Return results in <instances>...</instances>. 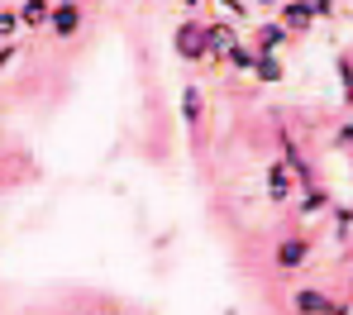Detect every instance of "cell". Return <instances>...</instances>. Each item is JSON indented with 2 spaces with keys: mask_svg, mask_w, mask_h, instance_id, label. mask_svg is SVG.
I'll return each mask as SVG.
<instances>
[{
  "mask_svg": "<svg viewBox=\"0 0 353 315\" xmlns=\"http://www.w3.org/2000/svg\"><path fill=\"white\" fill-rule=\"evenodd\" d=\"M292 315H353V306L334 301L325 287H296L292 292Z\"/></svg>",
  "mask_w": 353,
  "mask_h": 315,
  "instance_id": "6da1fadb",
  "label": "cell"
},
{
  "mask_svg": "<svg viewBox=\"0 0 353 315\" xmlns=\"http://www.w3.org/2000/svg\"><path fill=\"white\" fill-rule=\"evenodd\" d=\"M172 53L181 58V63H205V58H210V48H205V24H201V19H186V24H176Z\"/></svg>",
  "mask_w": 353,
  "mask_h": 315,
  "instance_id": "7a4b0ae2",
  "label": "cell"
},
{
  "mask_svg": "<svg viewBox=\"0 0 353 315\" xmlns=\"http://www.w3.org/2000/svg\"><path fill=\"white\" fill-rule=\"evenodd\" d=\"M296 172H292V163L287 158H272L268 163V177H263V191H268V201L272 205H287V201H296Z\"/></svg>",
  "mask_w": 353,
  "mask_h": 315,
  "instance_id": "3957f363",
  "label": "cell"
},
{
  "mask_svg": "<svg viewBox=\"0 0 353 315\" xmlns=\"http://www.w3.org/2000/svg\"><path fill=\"white\" fill-rule=\"evenodd\" d=\"M310 263V239L305 234H287V239H277V249H272V267L282 272V277H292Z\"/></svg>",
  "mask_w": 353,
  "mask_h": 315,
  "instance_id": "277c9868",
  "label": "cell"
},
{
  "mask_svg": "<svg viewBox=\"0 0 353 315\" xmlns=\"http://www.w3.org/2000/svg\"><path fill=\"white\" fill-rule=\"evenodd\" d=\"M48 29L58 34L62 43L81 34V0H53V14H48Z\"/></svg>",
  "mask_w": 353,
  "mask_h": 315,
  "instance_id": "5b68a950",
  "label": "cell"
},
{
  "mask_svg": "<svg viewBox=\"0 0 353 315\" xmlns=\"http://www.w3.org/2000/svg\"><path fill=\"white\" fill-rule=\"evenodd\" d=\"M234 43H243L234 19H210V24H205V48H210V58H215V63H220Z\"/></svg>",
  "mask_w": 353,
  "mask_h": 315,
  "instance_id": "8992f818",
  "label": "cell"
},
{
  "mask_svg": "<svg viewBox=\"0 0 353 315\" xmlns=\"http://www.w3.org/2000/svg\"><path fill=\"white\" fill-rule=\"evenodd\" d=\"M277 24H287L292 39H301V34L315 29V10H310L305 0H282V5H277Z\"/></svg>",
  "mask_w": 353,
  "mask_h": 315,
  "instance_id": "52a82bcc",
  "label": "cell"
},
{
  "mask_svg": "<svg viewBox=\"0 0 353 315\" xmlns=\"http://www.w3.org/2000/svg\"><path fill=\"white\" fill-rule=\"evenodd\" d=\"M287 43H292V29L277 24V19H268V24L253 29V48H258V53H282Z\"/></svg>",
  "mask_w": 353,
  "mask_h": 315,
  "instance_id": "ba28073f",
  "label": "cell"
},
{
  "mask_svg": "<svg viewBox=\"0 0 353 315\" xmlns=\"http://www.w3.org/2000/svg\"><path fill=\"white\" fill-rule=\"evenodd\" d=\"M325 210H334V201H330V191L325 187H301V196H296V215L301 220H315V215H325Z\"/></svg>",
  "mask_w": 353,
  "mask_h": 315,
  "instance_id": "9c48e42d",
  "label": "cell"
},
{
  "mask_svg": "<svg viewBox=\"0 0 353 315\" xmlns=\"http://www.w3.org/2000/svg\"><path fill=\"white\" fill-rule=\"evenodd\" d=\"M181 125L191 129V134L205 125V96H201V86H196V81H191V86H181Z\"/></svg>",
  "mask_w": 353,
  "mask_h": 315,
  "instance_id": "30bf717a",
  "label": "cell"
},
{
  "mask_svg": "<svg viewBox=\"0 0 353 315\" xmlns=\"http://www.w3.org/2000/svg\"><path fill=\"white\" fill-rule=\"evenodd\" d=\"M19 24L24 29H48V14H53V0H19Z\"/></svg>",
  "mask_w": 353,
  "mask_h": 315,
  "instance_id": "8fae6325",
  "label": "cell"
},
{
  "mask_svg": "<svg viewBox=\"0 0 353 315\" xmlns=\"http://www.w3.org/2000/svg\"><path fill=\"white\" fill-rule=\"evenodd\" d=\"M225 63L234 67V72H253V63H258V48H253V43H234V48L225 53Z\"/></svg>",
  "mask_w": 353,
  "mask_h": 315,
  "instance_id": "7c38bea8",
  "label": "cell"
},
{
  "mask_svg": "<svg viewBox=\"0 0 353 315\" xmlns=\"http://www.w3.org/2000/svg\"><path fill=\"white\" fill-rule=\"evenodd\" d=\"M253 77H258V81H282V58H277V53H258Z\"/></svg>",
  "mask_w": 353,
  "mask_h": 315,
  "instance_id": "4fadbf2b",
  "label": "cell"
},
{
  "mask_svg": "<svg viewBox=\"0 0 353 315\" xmlns=\"http://www.w3.org/2000/svg\"><path fill=\"white\" fill-rule=\"evenodd\" d=\"M19 29H24V24H19V10H0V43H10Z\"/></svg>",
  "mask_w": 353,
  "mask_h": 315,
  "instance_id": "5bb4252c",
  "label": "cell"
},
{
  "mask_svg": "<svg viewBox=\"0 0 353 315\" xmlns=\"http://www.w3.org/2000/svg\"><path fill=\"white\" fill-rule=\"evenodd\" d=\"M334 67H339V81H344V101H353V63H349V58H339Z\"/></svg>",
  "mask_w": 353,
  "mask_h": 315,
  "instance_id": "9a60e30c",
  "label": "cell"
},
{
  "mask_svg": "<svg viewBox=\"0 0 353 315\" xmlns=\"http://www.w3.org/2000/svg\"><path fill=\"white\" fill-rule=\"evenodd\" d=\"M334 234H339V239L353 234V210H334Z\"/></svg>",
  "mask_w": 353,
  "mask_h": 315,
  "instance_id": "2e32d148",
  "label": "cell"
},
{
  "mask_svg": "<svg viewBox=\"0 0 353 315\" xmlns=\"http://www.w3.org/2000/svg\"><path fill=\"white\" fill-rule=\"evenodd\" d=\"M315 10V19H334V0H305Z\"/></svg>",
  "mask_w": 353,
  "mask_h": 315,
  "instance_id": "e0dca14e",
  "label": "cell"
},
{
  "mask_svg": "<svg viewBox=\"0 0 353 315\" xmlns=\"http://www.w3.org/2000/svg\"><path fill=\"white\" fill-rule=\"evenodd\" d=\"M14 53H19V48H14V43H0V72H5V67L14 63Z\"/></svg>",
  "mask_w": 353,
  "mask_h": 315,
  "instance_id": "ac0fdd59",
  "label": "cell"
},
{
  "mask_svg": "<svg viewBox=\"0 0 353 315\" xmlns=\"http://www.w3.org/2000/svg\"><path fill=\"white\" fill-rule=\"evenodd\" d=\"M201 5H205V0H181V10H201Z\"/></svg>",
  "mask_w": 353,
  "mask_h": 315,
  "instance_id": "d6986e66",
  "label": "cell"
},
{
  "mask_svg": "<svg viewBox=\"0 0 353 315\" xmlns=\"http://www.w3.org/2000/svg\"><path fill=\"white\" fill-rule=\"evenodd\" d=\"M253 5H282V0H253Z\"/></svg>",
  "mask_w": 353,
  "mask_h": 315,
  "instance_id": "ffe728a7",
  "label": "cell"
}]
</instances>
